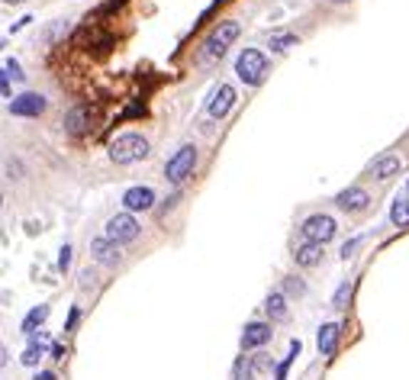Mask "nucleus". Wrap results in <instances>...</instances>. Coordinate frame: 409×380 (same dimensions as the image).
<instances>
[{
    "instance_id": "obj_17",
    "label": "nucleus",
    "mask_w": 409,
    "mask_h": 380,
    "mask_svg": "<svg viewBox=\"0 0 409 380\" xmlns=\"http://www.w3.org/2000/svg\"><path fill=\"white\" fill-rule=\"evenodd\" d=\"M390 222L393 226H409V197H396L390 207Z\"/></svg>"
},
{
    "instance_id": "obj_6",
    "label": "nucleus",
    "mask_w": 409,
    "mask_h": 380,
    "mask_svg": "<svg viewBox=\"0 0 409 380\" xmlns=\"http://www.w3.org/2000/svg\"><path fill=\"white\" fill-rule=\"evenodd\" d=\"M336 232H338L336 220L326 216V213H316V216H309V220L303 222V235H306V242H319V245H326Z\"/></svg>"
},
{
    "instance_id": "obj_1",
    "label": "nucleus",
    "mask_w": 409,
    "mask_h": 380,
    "mask_svg": "<svg viewBox=\"0 0 409 380\" xmlns=\"http://www.w3.org/2000/svg\"><path fill=\"white\" fill-rule=\"evenodd\" d=\"M239 33H242V26L235 20H226V23H219V26L213 29V33L207 36V42H203V48H200V61H216V58H222L226 55V48L232 46L235 39H239Z\"/></svg>"
},
{
    "instance_id": "obj_29",
    "label": "nucleus",
    "mask_w": 409,
    "mask_h": 380,
    "mask_svg": "<svg viewBox=\"0 0 409 380\" xmlns=\"http://www.w3.org/2000/svg\"><path fill=\"white\" fill-rule=\"evenodd\" d=\"M52 358H65V345H52Z\"/></svg>"
},
{
    "instance_id": "obj_4",
    "label": "nucleus",
    "mask_w": 409,
    "mask_h": 380,
    "mask_svg": "<svg viewBox=\"0 0 409 380\" xmlns=\"http://www.w3.org/2000/svg\"><path fill=\"white\" fill-rule=\"evenodd\" d=\"M194 165H197V148L181 145L175 152V158H168V165H165V178H168L171 184H184V180L194 174Z\"/></svg>"
},
{
    "instance_id": "obj_8",
    "label": "nucleus",
    "mask_w": 409,
    "mask_h": 380,
    "mask_svg": "<svg viewBox=\"0 0 409 380\" xmlns=\"http://www.w3.org/2000/svg\"><path fill=\"white\" fill-rule=\"evenodd\" d=\"M90 120H94V110H90L88 103H81V107H74L71 113L65 116V133L81 139V135L90 133Z\"/></svg>"
},
{
    "instance_id": "obj_10",
    "label": "nucleus",
    "mask_w": 409,
    "mask_h": 380,
    "mask_svg": "<svg viewBox=\"0 0 409 380\" xmlns=\"http://www.w3.org/2000/svg\"><path fill=\"white\" fill-rule=\"evenodd\" d=\"M232 103H235V91L229 84H219L213 91V97H209L207 110H209V116H213V120H222V116L232 110Z\"/></svg>"
},
{
    "instance_id": "obj_21",
    "label": "nucleus",
    "mask_w": 409,
    "mask_h": 380,
    "mask_svg": "<svg viewBox=\"0 0 409 380\" xmlns=\"http://www.w3.org/2000/svg\"><path fill=\"white\" fill-rule=\"evenodd\" d=\"M290 46H296V36H290V33H277V36H271V48H274V52H287Z\"/></svg>"
},
{
    "instance_id": "obj_15",
    "label": "nucleus",
    "mask_w": 409,
    "mask_h": 380,
    "mask_svg": "<svg viewBox=\"0 0 409 380\" xmlns=\"http://www.w3.org/2000/svg\"><path fill=\"white\" fill-rule=\"evenodd\" d=\"M294 258H296V265L300 267H316L322 261V245L319 242H306V245H300L294 252Z\"/></svg>"
},
{
    "instance_id": "obj_28",
    "label": "nucleus",
    "mask_w": 409,
    "mask_h": 380,
    "mask_svg": "<svg viewBox=\"0 0 409 380\" xmlns=\"http://www.w3.org/2000/svg\"><path fill=\"white\" fill-rule=\"evenodd\" d=\"M33 380H58V377H55V371H39Z\"/></svg>"
},
{
    "instance_id": "obj_11",
    "label": "nucleus",
    "mask_w": 409,
    "mask_h": 380,
    "mask_svg": "<svg viewBox=\"0 0 409 380\" xmlns=\"http://www.w3.org/2000/svg\"><path fill=\"white\" fill-rule=\"evenodd\" d=\"M368 190L364 187H348V190H342V194L336 197V203L345 210V213H361V210H368Z\"/></svg>"
},
{
    "instance_id": "obj_19",
    "label": "nucleus",
    "mask_w": 409,
    "mask_h": 380,
    "mask_svg": "<svg viewBox=\"0 0 409 380\" xmlns=\"http://www.w3.org/2000/svg\"><path fill=\"white\" fill-rule=\"evenodd\" d=\"M264 309H268L271 319H284V316H287V300H284V294H271L268 303H264Z\"/></svg>"
},
{
    "instance_id": "obj_13",
    "label": "nucleus",
    "mask_w": 409,
    "mask_h": 380,
    "mask_svg": "<svg viewBox=\"0 0 409 380\" xmlns=\"http://www.w3.org/2000/svg\"><path fill=\"white\" fill-rule=\"evenodd\" d=\"M400 155H393V152H387V155H377L374 161H371V174L374 178H380V180H390L393 174H400Z\"/></svg>"
},
{
    "instance_id": "obj_3",
    "label": "nucleus",
    "mask_w": 409,
    "mask_h": 380,
    "mask_svg": "<svg viewBox=\"0 0 409 380\" xmlns=\"http://www.w3.org/2000/svg\"><path fill=\"white\" fill-rule=\"evenodd\" d=\"M268 58H264L258 48H242L239 58H235V74L239 81H245L249 87H258L264 78H268Z\"/></svg>"
},
{
    "instance_id": "obj_27",
    "label": "nucleus",
    "mask_w": 409,
    "mask_h": 380,
    "mask_svg": "<svg viewBox=\"0 0 409 380\" xmlns=\"http://www.w3.org/2000/svg\"><path fill=\"white\" fill-rule=\"evenodd\" d=\"M284 287H287L290 294H303V284H300V280H287V284H284Z\"/></svg>"
},
{
    "instance_id": "obj_2",
    "label": "nucleus",
    "mask_w": 409,
    "mask_h": 380,
    "mask_svg": "<svg viewBox=\"0 0 409 380\" xmlns=\"http://www.w3.org/2000/svg\"><path fill=\"white\" fill-rule=\"evenodd\" d=\"M148 139L139 133H126V135H116L113 145H110V161L113 165H133L139 158H148Z\"/></svg>"
},
{
    "instance_id": "obj_9",
    "label": "nucleus",
    "mask_w": 409,
    "mask_h": 380,
    "mask_svg": "<svg viewBox=\"0 0 409 380\" xmlns=\"http://www.w3.org/2000/svg\"><path fill=\"white\" fill-rule=\"evenodd\" d=\"M123 207H126V213L152 210L155 207V190L152 187H129L126 194H123Z\"/></svg>"
},
{
    "instance_id": "obj_22",
    "label": "nucleus",
    "mask_w": 409,
    "mask_h": 380,
    "mask_svg": "<svg viewBox=\"0 0 409 380\" xmlns=\"http://www.w3.org/2000/svg\"><path fill=\"white\" fill-rule=\"evenodd\" d=\"M4 78H14V81H23L26 78V74L20 71V61H14V58H4Z\"/></svg>"
},
{
    "instance_id": "obj_20",
    "label": "nucleus",
    "mask_w": 409,
    "mask_h": 380,
    "mask_svg": "<svg viewBox=\"0 0 409 380\" xmlns=\"http://www.w3.org/2000/svg\"><path fill=\"white\" fill-rule=\"evenodd\" d=\"M300 348H303V345H300V342H296V339L290 342V354H287V358H284V364L277 367V380H287V367L294 364V358H296V354H300Z\"/></svg>"
},
{
    "instance_id": "obj_31",
    "label": "nucleus",
    "mask_w": 409,
    "mask_h": 380,
    "mask_svg": "<svg viewBox=\"0 0 409 380\" xmlns=\"http://www.w3.org/2000/svg\"><path fill=\"white\" fill-rule=\"evenodd\" d=\"M332 4H342V0H332Z\"/></svg>"
},
{
    "instance_id": "obj_26",
    "label": "nucleus",
    "mask_w": 409,
    "mask_h": 380,
    "mask_svg": "<svg viewBox=\"0 0 409 380\" xmlns=\"http://www.w3.org/2000/svg\"><path fill=\"white\" fill-rule=\"evenodd\" d=\"M358 242H361V239H351V242H345V248H342V258H348V255L355 252V248H358Z\"/></svg>"
},
{
    "instance_id": "obj_25",
    "label": "nucleus",
    "mask_w": 409,
    "mask_h": 380,
    "mask_svg": "<svg viewBox=\"0 0 409 380\" xmlns=\"http://www.w3.org/2000/svg\"><path fill=\"white\" fill-rule=\"evenodd\" d=\"M61 33H68V23H65V20H61V23H55V26L48 29V36H46V39H48V42H55Z\"/></svg>"
},
{
    "instance_id": "obj_18",
    "label": "nucleus",
    "mask_w": 409,
    "mask_h": 380,
    "mask_svg": "<svg viewBox=\"0 0 409 380\" xmlns=\"http://www.w3.org/2000/svg\"><path fill=\"white\" fill-rule=\"evenodd\" d=\"M46 319H48V307L42 303V307H36V309H29V313H26V319H23V332L33 335L36 326H42Z\"/></svg>"
},
{
    "instance_id": "obj_24",
    "label": "nucleus",
    "mask_w": 409,
    "mask_h": 380,
    "mask_svg": "<svg viewBox=\"0 0 409 380\" xmlns=\"http://www.w3.org/2000/svg\"><path fill=\"white\" fill-rule=\"evenodd\" d=\"M71 267V245H61V255H58V271H68Z\"/></svg>"
},
{
    "instance_id": "obj_14",
    "label": "nucleus",
    "mask_w": 409,
    "mask_h": 380,
    "mask_svg": "<svg viewBox=\"0 0 409 380\" xmlns=\"http://www.w3.org/2000/svg\"><path fill=\"white\" fill-rule=\"evenodd\" d=\"M90 252L100 265H116L120 261V252H116V242L113 239H94L90 242Z\"/></svg>"
},
{
    "instance_id": "obj_32",
    "label": "nucleus",
    "mask_w": 409,
    "mask_h": 380,
    "mask_svg": "<svg viewBox=\"0 0 409 380\" xmlns=\"http://www.w3.org/2000/svg\"><path fill=\"white\" fill-rule=\"evenodd\" d=\"M406 194H409V184H406Z\"/></svg>"
},
{
    "instance_id": "obj_12",
    "label": "nucleus",
    "mask_w": 409,
    "mask_h": 380,
    "mask_svg": "<svg viewBox=\"0 0 409 380\" xmlns=\"http://www.w3.org/2000/svg\"><path fill=\"white\" fill-rule=\"evenodd\" d=\"M264 342H271V326L268 322H249L245 332H242V348L252 351V348H262Z\"/></svg>"
},
{
    "instance_id": "obj_23",
    "label": "nucleus",
    "mask_w": 409,
    "mask_h": 380,
    "mask_svg": "<svg viewBox=\"0 0 409 380\" xmlns=\"http://www.w3.org/2000/svg\"><path fill=\"white\" fill-rule=\"evenodd\" d=\"M348 297H351V284H342V287H338V294H336V300H332V307L342 309L345 303H348Z\"/></svg>"
},
{
    "instance_id": "obj_30",
    "label": "nucleus",
    "mask_w": 409,
    "mask_h": 380,
    "mask_svg": "<svg viewBox=\"0 0 409 380\" xmlns=\"http://www.w3.org/2000/svg\"><path fill=\"white\" fill-rule=\"evenodd\" d=\"M4 4H23V0H4Z\"/></svg>"
},
{
    "instance_id": "obj_5",
    "label": "nucleus",
    "mask_w": 409,
    "mask_h": 380,
    "mask_svg": "<svg viewBox=\"0 0 409 380\" xmlns=\"http://www.w3.org/2000/svg\"><path fill=\"white\" fill-rule=\"evenodd\" d=\"M107 239H113L116 245H126V242L139 239V222H135L133 213H116L113 220L107 222Z\"/></svg>"
},
{
    "instance_id": "obj_7",
    "label": "nucleus",
    "mask_w": 409,
    "mask_h": 380,
    "mask_svg": "<svg viewBox=\"0 0 409 380\" xmlns=\"http://www.w3.org/2000/svg\"><path fill=\"white\" fill-rule=\"evenodd\" d=\"M46 107H48V101L42 97V93H20V97H14V101L7 103V110L14 116H42L46 113Z\"/></svg>"
},
{
    "instance_id": "obj_16",
    "label": "nucleus",
    "mask_w": 409,
    "mask_h": 380,
    "mask_svg": "<svg viewBox=\"0 0 409 380\" xmlns=\"http://www.w3.org/2000/svg\"><path fill=\"white\" fill-rule=\"evenodd\" d=\"M336 342H338V322H326V326L319 329L316 345H319L322 354H332V351H336Z\"/></svg>"
}]
</instances>
